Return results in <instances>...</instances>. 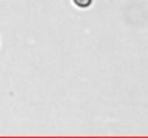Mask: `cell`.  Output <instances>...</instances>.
I'll return each mask as SVG.
<instances>
[{"label": "cell", "mask_w": 148, "mask_h": 138, "mask_svg": "<svg viewBox=\"0 0 148 138\" xmlns=\"http://www.w3.org/2000/svg\"><path fill=\"white\" fill-rule=\"evenodd\" d=\"M73 3L78 7H88V6H91L92 0H73Z\"/></svg>", "instance_id": "cell-1"}]
</instances>
